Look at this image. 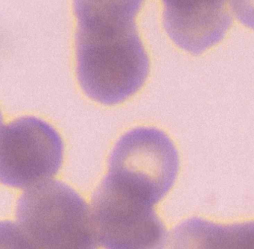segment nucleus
Masks as SVG:
<instances>
[{
	"label": "nucleus",
	"mask_w": 254,
	"mask_h": 249,
	"mask_svg": "<svg viewBox=\"0 0 254 249\" xmlns=\"http://www.w3.org/2000/svg\"><path fill=\"white\" fill-rule=\"evenodd\" d=\"M142 3L74 1L77 79L86 95L96 102L120 104L146 81L149 58L136 24Z\"/></svg>",
	"instance_id": "nucleus-1"
},
{
	"label": "nucleus",
	"mask_w": 254,
	"mask_h": 249,
	"mask_svg": "<svg viewBox=\"0 0 254 249\" xmlns=\"http://www.w3.org/2000/svg\"><path fill=\"white\" fill-rule=\"evenodd\" d=\"M16 216L38 249H98L93 214L84 198L59 180L28 189Z\"/></svg>",
	"instance_id": "nucleus-2"
},
{
	"label": "nucleus",
	"mask_w": 254,
	"mask_h": 249,
	"mask_svg": "<svg viewBox=\"0 0 254 249\" xmlns=\"http://www.w3.org/2000/svg\"><path fill=\"white\" fill-rule=\"evenodd\" d=\"M178 170V151L169 136L154 127H138L116 143L106 177L154 206L172 189Z\"/></svg>",
	"instance_id": "nucleus-3"
},
{
	"label": "nucleus",
	"mask_w": 254,
	"mask_h": 249,
	"mask_svg": "<svg viewBox=\"0 0 254 249\" xmlns=\"http://www.w3.org/2000/svg\"><path fill=\"white\" fill-rule=\"evenodd\" d=\"M64 145L50 124L35 116L18 118L0 131V179L29 189L50 181L63 164Z\"/></svg>",
	"instance_id": "nucleus-4"
},
{
	"label": "nucleus",
	"mask_w": 254,
	"mask_h": 249,
	"mask_svg": "<svg viewBox=\"0 0 254 249\" xmlns=\"http://www.w3.org/2000/svg\"><path fill=\"white\" fill-rule=\"evenodd\" d=\"M99 243L105 249H164L167 231L153 205L105 177L92 199Z\"/></svg>",
	"instance_id": "nucleus-5"
},
{
	"label": "nucleus",
	"mask_w": 254,
	"mask_h": 249,
	"mask_svg": "<svg viewBox=\"0 0 254 249\" xmlns=\"http://www.w3.org/2000/svg\"><path fill=\"white\" fill-rule=\"evenodd\" d=\"M163 25L181 49L200 54L222 40L232 23L224 1H163Z\"/></svg>",
	"instance_id": "nucleus-6"
},
{
	"label": "nucleus",
	"mask_w": 254,
	"mask_h": 249,
	"mask_svg": "<svg viewBox=\"0 0 254 249\" xmlns=\"http://www.w3.org/2000/svg\"><path fill=\"white\" fill-rule=\"evenodd\" d=\"M169 249H254V221L220 225L191 218L172 231Z\"/></svg>",
	"instance_id": "nucleus-7"
},
{
	"label": "nucleus",
	"mask_w": 254,
	"mask_h": 249,
	"mask_svg": "<svg viewBox=\"0 0 254 249\" xmlns=\"http://www.w3.org/2000/svg\"><path fill=\"white\" fill-rule=\"evenodd\" d=\"M1 249H38L18 224L10 221L1 223Z\"/></svg>",
	"instance_id": "nucleus-8"
},
{
	"label": "nucleus",
	"mask_w": 254,
	"mask_h": 249,
	"mask_svg": "<svg viewBox=\"0 0 254 249\" xmlns=\"http://www.w3.org/2000/svg\"><path fill=\"white\" fill-rule=\"evenodd\" d=\"M231 3L238 19L247 26L254 28V1H233Z\"/></svg>",
	"instance_id": "nucleus-9"
}]
</instances>
